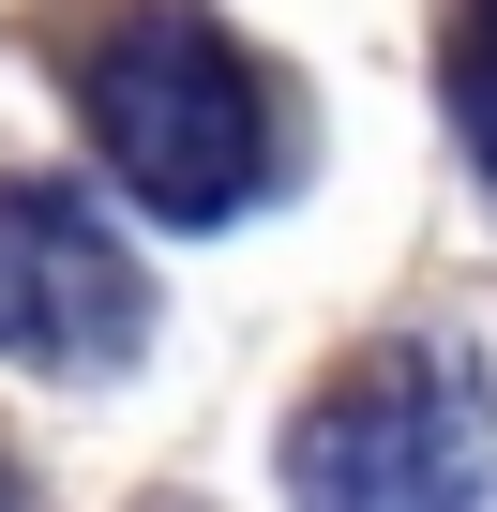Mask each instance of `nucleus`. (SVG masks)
I'll list each match as a JSON object with an SVG mask.
<instances>
[{
    "mask_svg": "<svg viewBox=\"0 0 497 512\" xmlns=\"http://www.w3.org/2000/svg\"><path fill=\"white\" fill-rule=\"evenodd\" d=\"M76 106H91V151L121 166V196L151 226H226L272 181V76L241 61L196 0L106 16L91 61H76Z\"/></svg>",
    "mask_w": 497,
    "mask_h": 512,
    "instance_id": "f257e3e1",
    "label": "nucleus"
},
{
    "mask_svg": "<svg viewBox=\"0 0 497 512\" xmlns=\"http://www.w3.org/2000/svg\"><path fill=\"white\" fill-rule=\"evenodd\" d=\"M287 497L302 512H482L497 497V377L437 332L362 347L347 377L302 392Z\"/></svg>",
    "mask_w": 497,
    "mask_h": 512,
    "instance_id": "f03ea898",
    "label": "nucleus"
},
{
    "mask_svg": "<svg viewBox=\"0 0 497 512\" xmlns=\"http://www.w3.org/2000/svg\"><path fill=\"white\" fill-rule=\"evenodd\" d=\"M151 332V287L121 226L76 181H0V362H46V377H106Z\"/></svg>",
    "mask_w": 497,
    "mask_h": 512,
    "instance_id": "7ed1b4c3",
    "label": "nucleus"
},
{
    "mask_svg": "<svg viewBox=\"0 0 497 512\" xmlns=\"http://www.w3.org/2000/svg\"><path fill=\"white\" fill-rule=\"evenodd\" d=\"M437 91H452L467 166L497 181V0H452V16H437Z\"/></svg>",
    "mask_w": 497,
    "mask_h": 512,
    "instance_id": "20e7f679",
    "label": "nucleus"
},
{
    "mask_svg": "<svg viewBox=\"0 0 497 512\" xmlns=\"http://www.w3.org/2000/svg\"><path fill=\"white\" fill-rule=\"evenodd\" d=\"M0 512H31V482H16V452H0Z\"/></svg>",
    "mask_w": 497,
    "mask_h": 512,
    "instance_id": "39448f33",
    "label": "nucleus"
},
{
    "mask_svg": "<svg viewBox=\"0 0 497 512\" xmlns=\"http://www.w3.org/2000/svg\"><path fill=\"white\" fill-rule=\"evenodd\" d=\"M151 512H196V497H151Z\"/></svg>",
    "mask_w": 497,
    "mask_h": 512,
    "instance_id": "423d86ee",
    "label": "nucleus"
}]
</instances>
